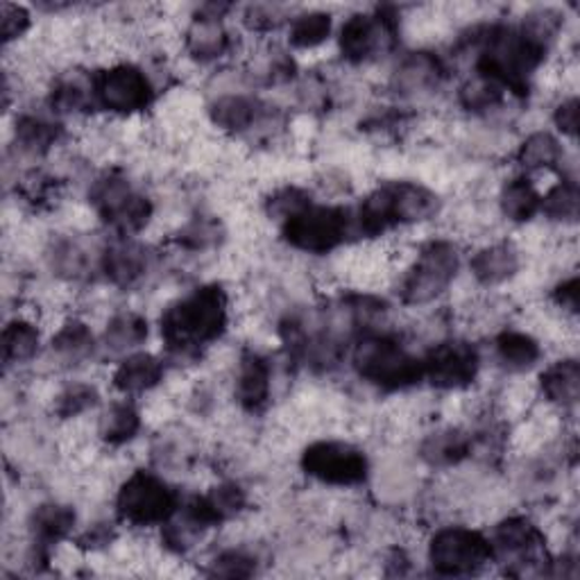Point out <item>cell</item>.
Wrapping results in <instances>:
<instances>
[{
  "label": "cell",
  "mask_w": 580,
  "mask_h": 580,
  "mask_svg": "<svg viewBox=\"0 0 580 580\" xmlns=\"http://www.w3.org/2000/svg\"><path fill=\"white\" fill-rule=\"evenodd\" d=\"M495 558L493 542L465 526H447L429 544V560L440 576H472Z\"/></svg>",
  "instance_id": "8992f818"
},
{
  "label": "cell",
  "mask_w": 580,
  "mask_h": 580,
  "mask_svg": "<svg viewBox=\"0 0 580 580\" xmlns=\"http://www.w3.org/2000/svg\"><path fill=\"white\" fill-rule=\"evenodd\" d=\"M458 268H461V257H458L453 242H429L402 282V299L413 307L438 299L453 282Z\"/></svg>",
  "instance_id": "52a82bcc"
},
{
  "label": "cell",
  "mask_w": 580,
  "mask_h": 580,
  "mask_svg": "<svg viewBox=\"0 0 580 580\" xmlns=\"http://www.w3.org/2000/svg\"><path fill=\"white\" fill-rule=\"evenodd\" d=\"M422 363L424 379H429L431 386L440 390H461L474 383L481 358L470 343L449 341L434 347Z\"/></svg>",
  "instance_id": "8fae6325"
},
{
  "label": "cell",
  "mask_w": 580,
  "mask_h": 580,
  "mask_svg": "<svg viewBox=\"0 0 580 580\" xmlns=\"http://www.w3.org/2000/svg\"><path fill=\"white\" fill-rule=\"evenodd\" d=\"M301 467L320 483L352 487L368 476V458L350 442L320 440L304 451Z\"/></svg>",
  "instance_id": "9c48e42d"
},
{
  "label": "cell",
  "mask_w": 580,
  "mask_h": 580,
  "mask_svg": "<svg viewBox=\"0 0 580 580\" xmlns=\"http://www.w3.org/2000/svg\"><path fill=\"white\" fill-rule=\"evenodd\" d=\"M103 268L107 280L116 286L137 284L147 270V252L132 240H120L107 248Z\"/></svg>",
  "instance_id": "2e32d148"
},
{
  "label": "cell",
  "mask_w": 580,
  "mask_h": 580,
  "mask_svg": "<svg viewBox=\"0 0 580 580\" xmlns=\"http://www.w3.org/2000/svg\"><path fill=\"white\" fill-rule=\"evenodd\" d=\"M164 379V363L152 354H130L114 372V388L123 394L147 392Z\"/></svg>",
  "instance_id": "5bb4252c"
},
{
  "label": "cell",
  "mask_w": 580,
  "mask_h": 580,
  "mask_svg": "<svg viewBox=\"0 0 580 580\" xmlns=\"http://www.w3.org/2000/svg\"><path fill=\"white\" fill-rule=\"evenodd\" d=\"M504 216L512 223H529L542 209V196L529 177L510 179L499 198Z\"/></svg>",
  "instance_id": "44dd1931"
},
{
  "label": "cell",
  "mask_w": 580,
  "mask_h": 580,
  "mask_svg": "<svg viewBox=\"0 0 580 580\" xmlns=\"http://www.w3.org/2000/svg\"><path fill=\"white\" fill-rule=\"evenodd\" d=\"M139 429H141V417L137 409L123 402V404H111L107 409V413L100 419L98 434L107 445L120 447L130 442L139 434Z\"/></svg>",
  "instance_id": "cb8c5ba5"
},
{
  "label": "cell",
  "mask_w": 580,
  "mask_h": 580,
  "mask_svg": "<svg viewBox=\"0 0 580 580\" xmlns=\"http://www.w3.org/2000/svg\"><path fill=\"white\" fill-rule=\"evenodd\" d=\"M470 268L476 282L485 286H497L508 282L519 270V255L512 246H508V242H495V246L478 250Z\"/></svg>",
  "instance_id": "ac0fdd59"
},
{
  "label": "cell",
  "mask_w": 580,
  "mask_h": 580,
  "mask_svg": "<svg viewBox=\"0 0 580 580\" xmlns=\"http://www.w3.org/2000/svg\"><path fill=\"white\" fill-rule=\"evenodd\" d=\"M440 211V200L434 191L413 181H394L379 187L363 200L354 229L365 236H379L396 225H413L434 218Z\"/></svg>",
  "instance_id": "7a4b0ae2"
},
{
  "label": "cell",
  "mask_w": 580,
  "mask_h": 580,
  "mask_svg": "<svg viewBox=\"0 0 580 580\" xmlns=\"http://www.w3.org/2000/svg\"><path fill=\"white\" fill-rule=\"evenodd\" d=\"M493 548L495 556H517L519 563H535L542 544V533L540 529L529 522L526 517H510L506 522H501L495 531Z\"/></svg>",
  "instance_id": "4fadbf2b"
},
{
  "label": "cell",
  "mask_w": 580,
  "mask_h": 580,
  "mask_svg": "<svg viewBox=\"0 0 580 580\" xmlns=\"http://www.w3.org/2000/svg\"><path fill=\"white\" fill-rule=\"evenodd\" d=\"M565 159V152L560 141L548 132H535L531 134L522 150H519V162L526 170H552L560 166Z\"/></svg>",
  "instance_id": "d4e9b609"
},
{
  "label": "cell",
  "mask_w": 580,
  "mask_h": 580,
  "mask_svg": "<svg viewBox=\"0 0 580 580\" xmlns=\"http://www.w3.org/2000/svg\"><path fill=\"white\" fill-rule=\"evenodd\" d=\"M542 213L552 221L573 223L578 216V187L573 179H563L546 196H542Z\"/></svg>",
  "instance_id": "4dcf8cb0"
},
{
  "label": "cell",
  "mask_w": 580,
  "mask_h": 580,
  "mask_svg": "<svg viewBox=\"0 0 580 580\" xmlns=\"http://www.w3.org/2000/svg\"><path fill=\"white\" fill-rule=\"evenodd\" d=\"M0 27H3V42L5 44L23 37L25 29L29 27L27 10L21 5L3 3V8H0Z\"/></svg>",
  "instance_id": "8d00e7d4"
},
{
  "label": "cell",
  "mask_w": 580,
  "mask_h": 580,
  "mask_svg": "<svg viewBox=\"0 0 580 580\" xmlns=\"http://www.w3.org/2000/svg\"><path fill=\"white\" fill-rule=\"evenodd\" d=\"M392 25L381 14H354L341 27V55L352 64H363L377 57L392 39Z\"/></svg>",
  "instance_id": "7c38bea8"
},
{
  "label": "cell",
  "mask_w": 580,
  "mask_h": 580,
  "mask_svg": "<svg viewBox=\"0 0 580 580\" xmlns=\"http://www.w3.org/2000/svg\"><path fill=\"white\" fill-rule=\"evenodd\" d=\"M270 396V365L259 354H246L238 363L236 400L246 411H259Z\"/></svg>",
  "instance_id": "9a60e30c"
},
{
  "label": "cell",
  "mask_w": 580,
  "mask_h": 580,
  "mask_svg": "<svg viewBox=\"0 0 580 580\" xmlns=\"http://www.w3.org/2000/svg\"><path fill=\"white\" fill-rule=\"evenodd\" d=\"M116 512L132 526H164L177 512V495L147 472H134L116 497Z\"/></svg>",
  "instance_id": "5b68a950"
},
{
  "label": "cell",
  "mask_w": 580,
  "mask_h": 580,
  "mask_svg": "<svg viewBox=\"0 0 580 580\" xmlns=\"http://www.w3.org/2000/svg\"><path fill=\"white\" fill-rule=\"evenodd\" d=\"M91 94L103 109L123 116L143 111L155 98L147 75L132 64H116L98 73L91 84Z\"/></svg>",
  "instance_id": "30bf717a"
},
{
  "label": "cell",
  "mask_w": 580,
  "mask_h": 580,
  "mask_svg": "<svg viewBox=\"0 0 580 580\" xmlns=\"http://www.w3.org/2000/svg\"><path fill=\"white\" fill-rule=\"evenodd\" d=\"M91 202L100 216L123 236L143 229L152 216V202L137 193L120 175L100 177L91 189Z\"/></svg>",
  "instance_id": "ba28073f"
},
{
  "label": "cell",
  "mask_w": 580,
  "mask_h": 580,
  "mask_svg": "<svg viewBox=\"0 0 580 580\" xmlns=\"http://www.w3.org/2000/svg\"><path fill=\"white\" fill-rule=\"evenodd\" d=\"M331 16L324 12H307L293 19L291 29H288V39L295 48L301 50H311L324 44L331 35Z\"/></svg>",
  "instance_id": "f546056e"
},
{
  "label": "cell",
  "mask_w": 580,
  "mask_h": 580,
  "mask_svg": "<svg viewBox=\"0 0 580 580\" xmlns=\"http://www.w3.org/2000/svg\"><path fill=\"white\" fill-rule=\"evenodd\" d=\"M229 301L221 286H202L177 299L162 316V335L170 350L193 352L218 341L227 329Z\"/></svg>",
  "instance_id": "6da1fadb"
},
{
  "label": "cell",
  "mask_w": 580,
  "mask_h": 580,
  "mask_svg": "<svg viewBox=\"0 0 580 580\" xmlns=\"http://www.w3.org/2000/svg\"><path fill=\"white\" fill-rule=\"evenodd\" d=\"M495 350L497 358L510 372L531 370L542 356L540 343L524 331H504L495 343Z\"/></svg>",
  "instance_id": "7402d4cb"
},
{
  "label": "cell",
  "mask_w": 580,
  "mask_h": 580,
  "mask_svg": "<svg viewBox=\"0 0 580 580\" xmlns=\"http://www.w3.org/2000/svg\"><path fill=\"white\" fill-rule=\"evenodd\" d=\"M147 339V322L137 313H118L107 324L105 343L111 352L137 350Z\"/></svg>",
  "instance_id": "f1b7e54d"
},
{
  "label": "cell",
  "mask_w": 580,
  "mask_h": 580,
  "mask_svg": "<svg viewBox=\"0 0 580 580\" xmlns=\"http://www.w3.org/2000/svg\"><path fill=\"white\" fill-rule=\"evenodd\" d=\"M554 120L556 126L563 134L567 137H576V128H578V100L571 96V98H565L558 107H556V114H554Z\"/></svg>",
  "instance_id": "f35d334b"
},
{
  "label": "cell",
  "mask_w": 580,
  "mask_h": 580,
  "mask_svg": "<svg viewBox=\"0 0 580 580\" xmlns=\"http://www.w3.org/2000/svg\"><path fill=\"white\" fill-rule=\"evenodd\" d=\"M352 229L350 213L341 206L307 204L284 221L288 246L309 255H327L343 246Z\"/></svg>",
  "instance_id": "277c9868"
},
{
  "label": "cell",
  "mask_w": 580,
  "mask_h": 580,
  "mask_svg": "<svg viewBox=\"0 0 580 580\" xmlns=\"http://www.w3.org/2000/svg\"><path fill=\"white\" fill-rule=\"evenodd\" d=\"M52 347L57 354H62L67 358H78L94 347V335H91L84 322L71 320L57 331V335L52 339Z\"/></svg>",
  "instance_id": "d6a6232c"
},
{
  "label": "cell",
  "mask_w": 580,
  "mask_h": 580,
  "mask_svg": "<svg viewBox=\"0 0 580 580\" xmlns=\"http://www.w3.org/2000/svg\"><path fill=\"white\" fill-rule=\"evenodd\" d=\"M554 299L563 311L573 316L578 311V277L563 280V284H558V288L554 291Z\"/></svg>",
  "instance_id": "ab89813d"
},
{
  "label": "cell",
  "mask_w": 580,
  "mask_h": 580,
  "mask_svg": "<svg viewBox=\"0 0 580 580\" xmlns=\"http://www.w3.org/2000/svg\"><path fill=\"white\" fill-rule=\"evenodd\" d=\"M52 268L67 277H78L84 270V252L75 242H59L52 252Z\"/></svg>",
  "instance_id": "d590c367"
},
{
  "label": "cell",
  "mask_w": 580,
  "mask_h": 580,
  "mask_svg": "<svg viewBox=\"0 0 580 580\" xmlns=\"http://www.w3.org/2000/svg\"><path fill=\"white\" fill-rule=\"evenodd\" d=\"M98 404V392L88 383H73L57 396L55 411L62 417H78Z\"/></svg>",
  "instance_id": "e575fe53"
},
{
  "label": "cell",
  "mask_w": 580,
  "mask_h": 580,
  "mask_svg": "<svg viewBox=\"0 0 580 580\" xmlns=\"http://www.w3.org/2000/svg\"><path fill=\"white\" fill-rule=\"evenodd\" d=\"M59 137V128L48 123L44 118L37 116H25L19 120L16 128V139L23 150L35 152V155H42V152L50 150Z\"/></svg>",
  "instance_id": "1f68e13d"
},
{
  "label": "cell",
  "mask_w": 580,
  "mask_h": 580,
  "mask_svg": "<svg viewBox=\"0 0 580 580\" xmlns=\"http://www.w3.org/2000/svg\"><path fill=\"white\" fill-rule=\"evenodd\" d=\"M440 78L442 64L431 52H415L404 59V64L396 69V86H400L404 94H411V91L417 94V91L438 86Z\"/></svg>",
  "instance_id": "603a6c76"
},
{
  "label": "cell",
  "mask_w": 580,
  "mask_h": 580,
  "mask_svg": "<svg viewBox=\"0 0 580 580\" xmlns=\"http://www.w3.org/2000/svg\"><path fill=\"white\" fill-rule=\"evenodd\" d=\"M227 48L229 35L221 14H202L187 29V50L196 59H200V62H211V59L223 57Z\"/></svg>",
  "instance_id": "e0dca14e"
},
{
  "label": "cell",
  "mask_w": 580,
  "mask_h": 580,
  "mask_svg": "<svg viewBox=\"0 0 580 580\" xmlns=\"http://www.w3.org/2000/svg\"><path fill=\"white\" fill-rule=\"evenodd\" d=\"M501 98H504V88L483 75H476L461 88V103L474 111L493 109L501 103Z\"/></svg>",
  "instance_id": "836d02e7"
},
{
  "label": "cell",
  "mask_w": 580,
  "mask_h": 580,
  "mask_svg": "<svg viewBox=\"0 0 580 580\" xmlns=\"http://www.w3.org/2000/svg\"><path fill=\"white\" fill-rule=\"evenodd\" d=\"M39 329L27 320H12L3 331V356L5 363H27L39 352Z\"/></svg>",
  "instance_id": "484cf974"
},
{
  "label": "cell",
  "mask_w": 580,
  "mask_h": 580,
  "mask_svg": "<svg viewBox=\"0 0 580 580\" xmlns=\"http://www.w3.org/2000/svg\"><path fill=\"white\" fill-rule=\"evenodd\" d=\"M540 386L544 396L552 404H558L563 409H569L578 402L580 394V368L576 358H565L542 372Z\"/></svg>",
  "instance_id": "d6986e66"
},
{
  "label": "cell",
  "mask_w": 580,
  "mask_h": 580,
  "mask_svg": "<svg viewBox=\"0 0 580 580\" xmlns=\"http://www.w3.org/2000/svg\"><path fill=\"white\" fill-rule=\"evenodd\" d=\"M467 453H470L467 436L461 431H453V429L434 434L422 447V455L426 458V463L438 465V467H449V465L461 463Z\"/></svg>",
  "instance_id": "4316f807"
},
{
  "label": "cell",
  "mask_w": 580,
  "mask_h": 580,
  "mask_svg": "<svg viewBox=\"0 0 580 580\" xmlns=\"http://www.w3.org/2000/svg\"><path fill=\"white\" fill-rule=\"evenodd\" d=\"M261 103L250 96H223L211 105L209 114L213 126L227 132H242L250 130L261 118Z\"/></svg>",
  "instance_id": "ffe728a7"
},
{
  "label": "cell",
  "mask_w": 580,
  "mask_h": 580,
  "mask_svg": "<svg viewBox=\"0 0 580 580\" xmlns=\"http://www.w3.org/2000/svg\"><path fill=\"white\" fill-rule=\"evenodd\" d=\"M358 375L383 390H404L424 379L422 358L409 354L402 343L388 335H372L354 352Z\"/></svg>",
  "instance_id": "3957f363"
},
{
  "label": "cell",
  "mask_w": 580,
  "mask_h": 580,
  "mask_svg": "<svg viewBox=\"0 0 580 580\" xmlns=\"http://www.w3.org/2000/svg\"><path fill=\"white\" fill-rule=\"evenodd\" d=\"M213 573L218 576H229V578H240V576H252L255 573V560L248 558L240 552H227L216 560Z\"/></svg>",
  "instance_id": "74e56055"
},
{
  "label": "cell",
  "mask_w": 580,
  "mask_h": 580,
  "mask_svg": "<svg viewBox=\"0 0 580 580\" xmlns=\"http://www.w3.org/2000/svg\"><path fill=\"white\" fill-rule=\"evenodd\" d=\"M75 524V512L69 506L44 504L33 517V531L42 544H52L67 537Z\"/></svg>",
  "instance_id": "83f0119b"
}]
</instances>
